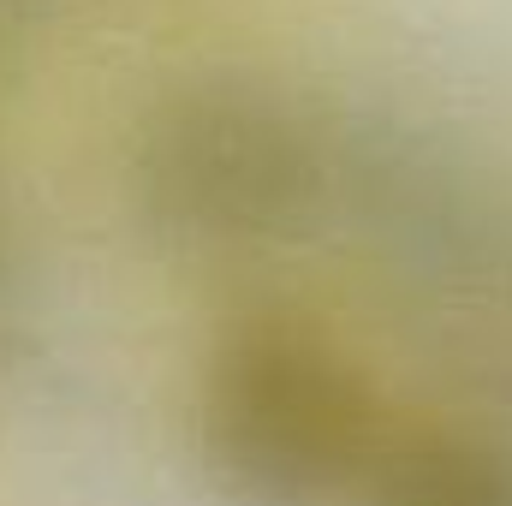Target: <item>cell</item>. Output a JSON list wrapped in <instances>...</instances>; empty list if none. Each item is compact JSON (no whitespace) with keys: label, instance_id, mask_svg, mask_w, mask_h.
Listing matches in <instances>:
<instances>
[{"label":"cell","instance_id":"cell-3","mask_svg":"<svg viewBox=\"0 0 512 506\" xmlns=\"http://www.w3.org/2000/svg\"><path fill=\"white\" fill-rule=\"evenodd\" d=\"M364 506H512V441L489 429L393 435Z\"/></svg>","mask_w":512,"mask_h":506},{"label":"cell","instance_id":"cell-2","mask_svg":"<svg viewBox=\"0 0 512 506\" xmlns=\"http://www.w3.org/2000/svg\"><path fill=\"white\" fill-rule=\"evenodd\" d=\"M131 179L161 239L245 256L310 233L328 203V149L292 96L256 78H197L143 120Z\"/></svg>","mask_w":512,"mask_h":506},{"label":"cell","instance_id":"cell-4","mask_svg":"<svg viewBox=\"0 0 512 506\" xmlns=\"http://www.w3.org/2000/svg\"><path fill=\"white\" fill-rule=\"evenodd\" d=\"M0 292H6V221H0Z\"/></svg>","mask_w":512,"mask_h":506},{"label":"cell","instance_id":"cell-1","mask_svg":"<svg viewBox=\"0 0 512 506\" xmlns=\"http://www.w3.org/2000/svg\"><path fill=\"white\" fill-rule=\"evenodd\" d=\"M197 435L233 506H364L393 447L370 370L304 316H245L215 340Z\"/></svg>","mask_w":512,"mask_h":506}]
</instances>
